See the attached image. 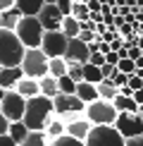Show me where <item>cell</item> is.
I'll return each instance as SVG.
<instances>
[{
  "mask_svg": "<svg viewBox=\"0 0 143 146\" xmlns=\"http://www.w3.org/2000/svg\"><path fill=\"white\" fill-rule=\"evenodd\" d=\"M127 146H143V137H134V139H127Z\"/></svg>",
  "mask_w": 143,
  "mask_h": 146,
  "instance_id": "47",
  "label": "cell"
},
{
  "mask_svg": "<svg viewBox=\"0 0 143 146\" xmlns=\"http://www.w3.org/2000/svg\"><path fill=\"white\" fill-rule=\"evenodd\" d=\"M103 70L98 67V65H93V62H86L83 65V82H91V84H100L103 82Z\"/></svg>",
  "mask_w": 143,
  "mask_h": 146,
  "instance_id": "26",
  "label": "cell"
},
{
  "mask_svg": "<svg viewBox=\"0 0 143 146\" xmlns=\"http://www.w3.org/2000/svg\"><path fill=\"white\" fill-rule=\"evenodd\" d=\"M17 36H19V41L26 48H41L45 29H43L38 17H22L19 27H17Z\"/></svg>",
  "mask_w": 143,
  "mask_h": 146,
  "instance_id": "4",
  "label": "cell"
},
{
  "mask_svg": "<svg viewBox=\"0 0 143 146\" xmlns=\"http://www.w3.org/2000/svg\"><path fill=\"white\" fill-rule=\"evenodd\" d=\"M86 5H88L91 12H100V10H103V3H100V0H91V3H86Z\"/></svg>",
  "mask_w": 143,
  "mask_h": 146,
  "instance_id": "45",
  "label": "cell"
},
{
  "mask_svg": "<svg viewBox=\"0 0 143 146\" xmlns=\"http://www.w3.org/2000/svg\"><path fill=\"white\" fill-rule=\"evenodd\" d=\"M55 115L62 122H74V120H79L81 115H86V103H83L76 94H57L55 98Z\"/></svg>",
  "mask_w": 143,
  "mask_h": 146,
  "instance_id": "3",
  "label": "cell"
},
{
  "mask_svg": "<svg viewBox=\"0 0 143 146\" xmlns=\"http://www.w3.org/2000/svg\"><path fill=\"white\" fill-rule=\"evenodd\" d=\"M86 117L91 120L93 125H115L119 113L115 108V103L112 101H95L91 103V106H86Z\"/></svg>",
  "mask_w": 143,
  "mask_h": 146,
  "instance_id": "7",
  "label": "cell"
},
{
  "mask_svg": "<svg viewBox=\"0 0 143 146\" xmlns=\"http://www.w3.org/2000/svg\"><path fill=\"white\" fill-rule=\"evenodd\" d=\"M0 70H3V67H0Z\"/></svg>",
  "mask_w": 143,
  "mask_h": 146,
  "instance_id": "53",
  "label": "cell"
},
{
  "mask_svg": "<svg viewBox=\"0 0 143 146\" xmlns=\"http://www.w3.org/2000/svg\"><path fill=\"white\" fill-rule=\"evenodd\" d=\"M50 146H86V141H79V139H74V137L64 134V137L55 139V141H50Z\"/></svg>",
  "mask_w": 143,
  "mask_h": 146,
  "instance_id": "30",
  "label": "cell"
},
{
  "mask_svg": "<svg viewBox=\"0 0 143 146\" xmlns=\"http://www.w3.org/2000/svg\"><path fill=\"white\" fill-rule=\"evenodd\" d=\"M17 5V0H0V12H5V10H12Z\"/></svg>",
  "mask_w": 143,
  "mask_h": 146,
  "instance_id": "43",
  "label": "cell"
},
{
  "mask_svg": "<svg viewBox=\"0 0 143 146\" xmlns=\"http://www.w3.org/2000/svg\"><path fill=\"white\" fill-rule=\"evenodd\" d=\"M67 46H69V38L62 31H45L43 43H41V50L52 60V58H64Z\"/></svg>",
  "mask_w": 143,
  "mask_h": 146,
  "instance_id": "10",
  "label": "cell"
},
{
  "mask_svg": "<svg viewBox=\"0 0 143 146\" xmlns=\"http://www.w3.org/2000/svg\"><path fill=\"white\" fill-rule=\"evenodd\" d=\"M93 127H95V125L91 122V120H88L86 115H81V117L74 120V122H67V134L74 137V139H79V141H86Z\"/></svg>",
  "mask_w": 143,
  "mask_h": 146,
  "instance_id": "13",
  "label": "cell"
},
{
  "mask_svg": "<svg viewBox=\"0 0 143 146\" xmlns=\"http://www.w3.org/2000/svg\"><path fill=\"white\" fill-rule=\"evenodd\" d=\"M48 65H50V58L41 48H26V55L22 60V70L26 77H31V79L48 77Z\"/></svg>",
  "mask_w": 143,
  "mask_h": 146,
  "instance_id": "5",
  "label": "cell"
},
{
  "mask_svg": "<svg viewBox=\"0 0 143 146\" xmlns=\"http://www.w3.org/2000/svg\"><path fill=\"white\" fill-rule=\"evenodd\" d=\"M62 34L67 36V38H79V34H81V22L76 19V17H64V22H62Z\"/></svg>",
  "mask_w": 143,
  "mask_h": 146,
  "instance_id": "24",
  "label": "cell"
},
{
  "mask_svg": "<svg viewBox=\"0 0 143 146\" xmlns=\"http://www.w3.org/2000/svg\"><path fill=\"white\" fill-rule=\"evenodd\" d=\"M38 19H41V24H43L45 31H62L64 15L60 12L57 5H43V10H41Z\"/></svg>",
  "mask_w": 143,
  "mask_h": 146,
  "instance_id": "11",
  "label": "cell"
},
{
  "mask_svg": "<svg viewBox=\"0 0 143 146\" xmlns=\"http://www.w3.org/2000/svg\"><path fill=\"white\" fill-rule=\"evenodd\" d=\"M43 0H17V5L14 7L22 12L24 17H38L41 15V10H43Z\"/></svg>",
  "mask_w": 143,
  "mask_h": 146,
  "instance_id": "18",
  "label": "cell"
},
{
  "mask_svg": "<svg viewBox=\"0 0 143 146\" xmlns=\"http://www.w3.org/2000/svg\"><path fill=\"white\" fill-rule=\"evenodd\" d=\"M117 70L119 72H127V74H134V72H136V62H134V60H119Z\"/></svg>",
  "mask_w": 143,
  "mask_h": 146,
  "instance_id": "34",
  "label": "cell"
},
{
  "mask_svg": "<svg viewBox=\"0 0 143 146\" xmlns=\"http://www.w3.org/2000/svg\"><path fill=\"white\" fill-rule=\"evenodd\" d=\"M26 46L19 41L17 31L0 29V67H22Z\"/></svg>",
  "mask_w": 143,
  "mask_h": 146,
  "instance_id": "2",
  "label": "cell"
},
{
  "mask_svg": "<svg viewBox=\"0 0 143 146\" xmlns=\"http://www.w3.org/2000/svg\"><path fill=\"white\" fill-rule=\"evenodd\" d=\"M5 94H7V91H5L3 86H0V103H3V98H5Z\"/></svg>",
  "mask_w": 143,
  "mask_h": 146,
  "instance_id": "50",
  "label": "cell"
},
{
  "mask_svg": "<svg viewBox=\"0 0 143 146\" xmlns=\"http://www.w3.org/2000/svg\"><path fill=\"white\" fill-rule=\"evenodd\" d=\"M41 94L48 96V98H55V96L60 94V82L55 77H50V74L43 77V79H41Z\"/></svg>",
  "mask_w": 143,
  "mask_h": 146,
  "instance_id": "23",
  "label": "cell"
},
{
  "mask_svg": "<svg viewBox=\"0 0 143 146\" xmlns=\"http://www.w3.org/2000/svg\"><path fill=\"white\" fill-rule=\"evenodd\" d=\"M57 82H60V94H69V96H72V94H76V86H79V84H76L69 74H67V77H62V79H57Z\"/></svg>",
  "mask_w": 143,
  "mask_h": 146,
  "instance_id": "28",
  "label": "cell"
},
{
  "mask_svg": "<svg viewBox=\"0 0 143 146\" xmlns=\"http://www.w3.org/2000/svg\"><path fill=\"white\" fill-rule=\"evenodd\" d=\"M138 113H141V115H143V106H141V110H138Z\"/></svg>",
  "mask_w": 143,
  "mask_h": 146,
  "instance_id": "52",
  "label": "cell"
},
{
  "mask_svg": "<svg viewBox=\"0 0 143 146\" xmlns=\"http://www.w3.org/2000/svg\"><path fill=\"white\" fill-rule=\"evenodd\" d=\"M64 60H67V62L86 65L88 60H91V50H88V43H83L81 38H69V46H67V53H64Z\"/></svg>",
  "mask_w": 143,
  "mask_h": 146,
  "instance_id": "12",
  "label": "cell"
},
{
  "mask_svg": "<svg viewBox=\"0 0 143 146\" xmlns=\"http://www.w3.org/2000/svg\"><path fill=\"white\" fill-rule=\"evenodd\" d=\"M129 86L134 89V91L143 89V79H141V77H136V74H131V77H129Z\"/></svg>",
  "mask_w": 143,
  "mask_h": 146,
  "instance_id": "36",
  "label": "cell"
},
{
  "mask_svg": "<svg viewBox=\"0 0 143 146\" xmlns=\"http://www.w3.org/2000/svg\"><path fill=\"white\" fill-rule=\"evenodd\" d=\"M105 60H107V62H110V65H115V67H117V65H119V55H117V50L107 53V55H105Z\"/></svg>",
  "mask_w": 143,
  "mask_h": 146,
  "instance_id": "42",
  "label": "cell"
},
{
  "mask_svg": "<svg viewBox=\"0 0 143 146\" xmlns=\"http://www.w3.org/2000/svg\"><path fill=\"white\" fill-rule=\"evenodd\" d=\"M24 77L26 74H24L22 67H3L0 70V86H3L5 91H14L17 84H19Z\"/></svg>",
  "mask_w": 143,
  "mask_h": 146,
  "instance_id": "14",
  "label": "cell"
},
{
  "mask_svg": "<svg viewBox=\"0 0 143 146\" xmlns=\"http://www.w3.org/2000/svg\"><path fill=\"white\" fill-rule=\"evenodd\" d=\"M72 17H76L79 22H86V19H91V10H88L86 3H76V5H74V12H72Z\"/></svg>",
  "mask_w": 143,
  "mask_h": 146,
  "instance_id": "29",
  "label": "cell"
},
{
  "mask_svg": "<svg viewBox=\"0 0 143 146\" xmlns=\"http://www.w3.org/2000/svg\"><path fill=\"white\" fill-rule=\"evenodd\" d=\"M55 117V103L48 96H36L26 101V113H24V125L31 132H45L50 120Z\"/></svg>",
  "mask_w": 143,
  "mask_h": 146,
  "instance_id": "1",
  "label": "cell"
},
{
  "mask_svg": "<svg viewBox=\"0 0 143 146\" xmlns=\"http://www.w3.org/2000/svg\"><path fill=\"white\" fill-rule=\"evenodd\" d=\"M100 70H103V77H105V79H112V74H115L117 67H115V65H110V62H105Z\"/></svg>",
  "mask_w": 143,
  "mask_h": 146,
  "instance_id": "38",
  "label": "cell"
},
{
  "mask_svg": "<svg viewBox=\"0 0 143 146\" xmlns=\"http://www.w3.org/2000/svg\"><path fill=\"white\" fill-rule=\"evenodd\" d=\"M19 94L24 96V98H36V96H41V79H31V77H24L19 84H17V89Z\"/></svg>",
  "mask_w": 143,
  "mask_h": 146,
  "instance_id": "15",
  "label": "cell"
},
{
  "mask_svg": "<svg viewBox=\"0 0 143 146\" xmlns=\"http://www.w3.org/2000/svg\"><path fill=\"white\" fill-rule=\"evenodd\" d=\"M57 7H60V12H62L64 17H72V12H74V3L72 0H57Z\"/></svg>",
  "mask_w": 143,
  "mask_h": 146,
  "instance_id": "33",
  "label": "cell"
},
{
  "mask_svg": "<svg viewBox=\"0 0 143 146\" xmlns=\"http://www.w3.org/2000/svg\"><path fill=\"white\" fill-rule=\"evenodd\" d=\"M0 110L10 122H19V120H24V113H26V98L19 91H7L3 103H0Z\"/></svg>",
  "mask_w": 143,
  "mask_h": 146,
  "instance_id": "8",
  "label": "cell"
},
{
  "mask_svg": "<svg viewBox=\"0 0 143 146\" xmlns=\"http://www.w3.org/2000/svg\"><path fill=\"white\" fill-rule=\"evenodd\" d=\"M134 94H136V91L131 89L129 84H127V86H122V89H119V96H127V98H134Z\"/></svg>",
  "mask_w": 143,
  "mask_h": 146,
  "instance_id": "44",
  "label": "cell"
},
{
  "mask_svg": "<svg viewBox=\"0 0 143 146\" xmlns=\"http://www.w3.org/2000/svg\"><path fill=\"white\" fill-rule=\"evenodd\" d=\"M76 96L86 103V106H91V103L100 101L98 96V84H91V82H79V86H76Z\"/></svg>",
  "mask_w": 143,
  "mask_h": 146,
  "instance_id": "16",
  "label": "cell"
},
{
  "mask_svg": "<svg viewBox=\"0 0 143 146\" xmlns=\"http://www.w3.org/2000/svg\"><path fill=\"white\" fill-rule=\"evenodd\" d=\"M86 146H127V139L115 125H95L86 139Z\"/></svg>",
  "mask_w": 143,
  "mask_h": 146,
  "instance_id": "6",
  "label": "cell"
},
{
  "mask_svg": "<svg viewBox=\"0 0 143 146\" xmlns=\"http://www.w3.org/2000/svg\"><path fill=\"white\" fill-rule=\"evenodd\" d=\"M7 134L14 139L17 144H24V141H26V137L31 134V129L24 125V120H19V122H12V125H10V132H7Z\"/></svg>",
  "mask_w": 143,
  "mask_h": 146,
  "instance_id": "22",
  "label": "cell"
},
{
  "mask_svg": "<svg viewBox=\"0 0 143 146\" xmlns=\"http://www.w3.org/2000/svg\"><path fill=\"white\" fill-rule=\"evenodd\" d=\"M48 74L55 77V79L67 77V74H69V62H67L64 58H52L50 65H48Z\"/></svg>",
  "mask_w": 143,
  "mask_h": 146,
  "instance_id": "20",
  "label": "cell"
},
{
  "mask_svg": "<svg viewBox=\"0 0 143 146\" xmlns=\"http://www.w3.org/2000/svg\"><path fill=\"white\" fill-rule=\"evenodd\" d=\"M81 29H83V31H95V34H98V24H95V22H91V19L81 22Z\"/></svg>",
  "mask_w": 143,
  "mask_h": 146,
  "instance_id": "40",
  "label": "cell"
},
{
  "mask_svg": "<svg viewBox=\"0 0 143 146\" xmlns=\"http://www.w3.org/2000/svg\"><path fill=\"white\" fill-rule=\"evenodd\" d=\"M117 55H119V60H129V48H119Z\"/></svg>",
  "mask_w": 143,
  "mask_h": 146,
  "instance_id": "48",
  "label": "cell"
},
{
  "mask_svg": "<svg viewBox=\"0 0 143 146\" xmlns=\"http://www.w3.org/2000/svg\"><path fill=\"white\" fill-rule=\"evenodd\" d=\"M10 120L7 117H5V115H3V110H0V137H3V134H7V132H10Z\"/></svg>",
  "mask_w": 143,
  "mask_h": 146,
  "instance_id": "35",
  "label": "cell"
},
{
  "mask_svg": "<svg viewBox=\"0 0 143 146\" xmlns=\"http://www.w3.org/2000/svg\"><path fill=\"white\" fill-rule=\"evenodd\" d=\"M98 96L103 101H115L117 96H119V86H115L112 79H103V82L98 84Z\"/></svg>",
  "mask_w": 143,
  "mask_h": 146,
  "instance_id": "21",
  "label": "cell"
},
{
  "mask_svg": "<svg viewBox=\"0 0 143 146\" xmlns=\"http://www.w3.org/2000/svg\"><path fill=\"white\" fill-rule=\"evenodd\" d=\"M64 134H67V122H62V120L55 115V117L50 120V125L45 127V137L50 139V141H55V139L64 137Z\"/></svg>",
  "mask_w": 143,
  "mask_h": 146,
  "instance_id": "19",
  "label": "cell"
},
{
  "mask_svg": "<svg viewBox=\"0 0 143 146\" xmlns=\"http://www.w3.org/2000/svg\"><path fill=\"white\" fill-rule=\"evenodd\" d=\"M88 62H93V65H98V67H103V65L107 62V60H105V55H103V53H93Z\"/></svg>",
  "mask_w": 143,
  "mask_h": 146,
  "instance_id": "37",
  "label": "cell"
},
{
  "mask_svg": "<svg viewBox=\"0 0 143 146\" xmlns=\"http://www.w3.org/2000/svg\"><path fill=\"white\" fill-rule=\"evenodd\" d=\"M115 127L119 129V134L124 139L143 137V115L141 113H119Z\"/></svg>",
  "mask_w": 143,
  "mask_h": 146,
  "instance_id": "9",
  "label": "cell"
},
{
  "mask_svg": "<svg viewBox=\"0 0 143 146\" xmlns=\"http://www.w3.org/2000/svg\"><path fill=\"white\" fill-rule=\"evenodd\" d=\"M141 58H143V50H141L138 46H136V48H129V60H134V62H136V60H141Z\"/></svg>",
  "mask_w": 143,
  "mask_h": 146,
  "instance_id": "39",
  "label": "cell"
},
{
  "mask_svg": "<svg viewBox=\"0 0 143 146\" xmlns=\"http://www.w3.org/2000/svg\"><path fill=\"white\" fill-rule=\"evenodd\" d=\"M43 3H45V5H55L57 0H43Z\"/></svg>",
  "mask_w": 143,
  "mask_h": 146,
  "instance_id": "51",
  "label": "cell"
},
{
  "mask_svg": "<svg viewBox=\"0 0 143 146\" xmlns=\"http://www.w3.org/2000/svg\"><path fill=\"white\" fill-rule=\"evenodd\" d=\"M129 77L131 74H127V72H119V70H115V74H112V82H115V86H127L129 84Z\"/></svg>",
  "mask_w": 143,
  "mask_h": 146,
  "instance_id": "32",
  "label": "cell"
},
{
  "mask_svg": "<svg viewBox=\"0 0 143 146\" xmlns=\"http://www.w3.org/2000/svg\"><path fill=\"white\" fill-rule=\"evenodd\" d=\"M119 34H122V36H124V38H129V36H131V34H134V27H131V24H124V27H122V29H119Z\"/></svg>",
  "mask_w": 143,
  "mask_h": 146,
  "instance_id": "46",
  "label": "cell"
},
{
  "mask_svg": "<svg viewBox=\"0 0 143 146\" xmlns=\"http://www.w3.org/2000/svg\"><path fill=\"white\" fill-rule=\"evenodd\" d=\"M134 101L138 103V106H143V89H138V91L134 94Z\"/></svg>",
  "mask_w": 143,
  "mask_h": 146,
  "instance_id": "49",
  "label": "cell"
},
{
  "mask_svg": "<svg viewBox=\"0 0 143 146\" xmlns=\"http://www.w3.org/2000/svg\"><path fill=\"white\" fill-rule=\"evenodd\" d=\"M22 17H24V15H22V12L17 10V7L0 12V29H7V31H17V27H19Z\"/></svg>",
  "mask_w": 143,
  "mask_h": 146,
  "instance_id": "17",
  "label": "cell"
},
{
  "mask_svg": "<svg viewBox=\"0 0 143 146\" xmlns=\"http://www.w3.org/2000/svg\"><path fill=\"white\" fill-rule=\"evenodd\" d=\"M19 146H50V139L45 137V132H31L26 137V141Z\"/></svg>",
  "mask_w": 143,
  "mask_h": 146,
  "instance_id": "27",
  "label": "cell"
},
{
  "mask_svg": "<svg viewBox=\"0 0 143 146\" xmlns=\"http://www.w3.org/2000/svg\"><path fill=\"white\" fill-rule=\"evenodd\" d=\"M112 103H115L117 113H138V110H141L138 103H136L134 98H127V96H117Z\"/></svg>",
  "mask_w": 143,
  "mask_h": 146,
  "instance_id": "25",
  "label": "cell"
},
{
  "mask_svg": "<svg viewBox=\"0 0 143 146\" xmlns=\"http://www.w3.org/2000/svg\"><path fill=\"white\" fill-rule=\"evenodd\" d=\"M0 146H19V144H17L10 134H3V137H0Z\"/></svg>",
  "mask_w": 143,
  "mask_h": 146,
  "instance_id": "41",
  "label": "cell"
},
{
  "mask_svg": "<svg viewBox=\"0 0 143 146\" xmlns=\"http://www.w3.org/2000/svg\"><path fill=\"white\" fill-rule=\"evenodd\" d=\"M69 77L74 79L76 84L83 82V65H79V62H69Z\"/></svg>",
  "mask_w": 143,
  "mask_h": 146,
  "instance_id": "31",
  "label": "cell"
}]
</instances>
